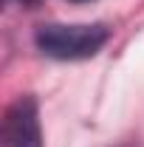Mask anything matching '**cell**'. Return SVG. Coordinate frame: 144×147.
<instances>
[{
	"label": "cell",
	"instance_id": "obj_1",
	"mask_svg": "<svg viewBox=\"0 0 144 147\" xmlns=\"http://www.w3.org/2000/svg\"><path fill=\"white\" fill-rule=\"evenodd\" d=\"M105 26H42L37 31L40 51L54 59H88L108 42Z\"/></svg>",
	"mask_w": 144,
	"mask_h": 147
},
{
	"label": "cell",
	"instance_id": "obj_2",
	"mask_svg": "<svg viewBox=\"0 0 144 147\" xmlns=\"http://www.w3.org/2000/svg\"><path fill=\"white\" fill-rule=\"evenodd\" d=\"M0 147H42L40 113L31 96H20L14 105H9L0 127Z\"/></svg>",
	"mask_w": 144,
	"mask_h": 147
},
{
	"label": "cell",
	"instance_id": "obj_3",
	"mask_svg": "<svg viewBox=\"0 0 144 147\" xmlns=\"http://www.w3.org/2000/svg\"><path fill=\"white\" fill-rule=\"evenodd\" d=\"M124 147H133V144H124Z\"/></svg>",
	"mask_w": 144,
	"mask_h": 147
}]
</instances>
